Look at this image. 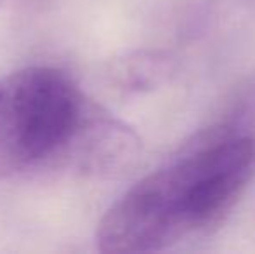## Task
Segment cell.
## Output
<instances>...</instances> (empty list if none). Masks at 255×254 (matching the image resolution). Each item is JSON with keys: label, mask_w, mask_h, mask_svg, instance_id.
Segmentation results:
<instances>
[{"label": "cell", "mask_w": 255, "mask_h": 254, "mask_svg": "<svg viewBox=\"0 0 255 254\" xmlns=\"http://www.w3.org/2000/svg\"><path fill=\"white\" fill-rule=\"evenodd\" d=\"M254 174L255 138L238 122H221L195 134L139 183L182 239L222 223Z\"/></svg>", "instance_id": "1"}, {"label": "cell", "mask_w": 255, "mask_h": 254, "mask_svg": "<svg viewBox=\"0 0 255 254\" xmlns=\"http://www.w3.org/2000/svg\"><path fill=\"white\" fill-rule=\"evenodd\" d=\"M10 169L66 162L92 101L54 66H28L0 82Z\"/></svg>", "instance_id": "2"}, {"label": "cell", "mask_w": 255, "mask_h": 254, "mask_svg": "<svg viewBox=\"0 0 255 254\" xmlns=\"http://www.w3.org/2000/svg\"><path fill=\"white\" fill-rule=\"evenodd\" d=\"M174 73V56L156 49L130 52L111 68L113 82L127 92H148L158 89L167 84Z\"/></svg>", "instance_id": "4"}, {"label": "cell", "mask_w": 255, "mask_h": 254, "mask_svg": "<svg viewBox=\"0 0 255 254\" xmlns=\"http://www.w3.org/2000/svg\"><path fill=\"white\" fill-rule=\"evenodd\" d=\"M142 150L137 132L92 103L66 162L89 174H120L135 166Z\"/></svg>", "instance_id": "3"}, {"label": "cell", "mask_w": 255, "mask_h": 254, "mask_svg": "<svg viewBox=\"0 0 255 254\" xmlns=\"http://www.w3.org/2000/svg\"><path fill=\"white\" fill-rule=\"evenodd\" d=\"M10 171L9 160L5 153V141H3V120H2V89H0V173Z\"/></svg>", "instance_id": "5"}]
</instances>
